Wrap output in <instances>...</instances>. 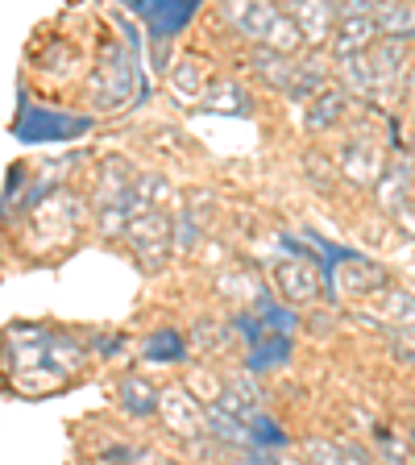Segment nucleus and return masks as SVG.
Segmentation results:
<instances>
[{
    "instance_id": "f257e3e1",
    "label": "nucleus",
    "mask_w": 415,
    "mask_h": 465,
    "mask_svg": "<svg viewBox=\"0 0 415 465\" xmlns=\"http://www.w3.org/2000/svg\"><path fill=\"white\" fill-rule=\"evenodd\" d=\"M224 17H229V25L237 29L245 42H253V46L295 54L303 42L300 21L291 17L279 0H224Z\"/></svg>"
},
{
    "instance_id": "f03ea898",
    "label": "nucleus",
    "mask_w": 415,
    "mask_h": 465,
    "mask_svg": "<svg viewBox=\"0 0 415 465\" xmlns=\"http://www.w3.org/2000/svg\"><path fill=\"white\" fill-rule=\"evenodd\" d=\"M137 208H142V203H137L133 174L121 166V158H113V163L104 166V174H100V187H96L100 232H104V237H125V224Z\"/></svg>"
},
{
    "instance_id": "7ed1b4c3",
    "label": "nucleus",
    "mask_w": 415,
    "mask_h": 465,
    "mask_svg": "<svg viewBox=\"0 0 415 465\" xmlns=\"http://www.w3.org/2000/svg\"><path fill=\"white\" fill-rule=\"evenodd\" d=\"M125 242L133 250V258L142 262V271H163L166 258L174 250V232L158 208H137L125 224Z\"/></svg>"
},
{
    "instance_id": "20e7f679",
    "label": "nucleus",
    "mask_w": 415,
    "mask_h": 465,
    "mask_svg": "<svg viewBox=\"0 0 415 465\" xmlns=\"http://www.w3.org/2000/svg\"><path fill=\"white\" fill-rule=\"evenodd\" d=\"M374 9H378V0H345L341 21L332 25V54H337V63H345L353 54H366L374 46V38H378Z\"/></svg>"
},
{
    "instance_id": "39448f33",
    "label": "nucleus",
    "mask_w": 415,
    "mask_h": 465,
    "mask_svg": "<svg viewBox=\"0 0 415 465\" xmlns=\"http://www.w3.org/2000/svg\"><path fill=\"white\" fill-rule=\"evenodd\" d=\"M158 411H163L166 428H171L179 440H200V436L208 432V411H203L200 399H195L187 387L163 391V403H158Z\"/></svg>"
},
{
    "instance_id": "423d86ee",
    "label": "nucleus",
    "mask_w": 415,
    "mask_h": 465,
    "mask_svg": "<svg viewBox=\"0 0 415 465\" xmlns=\"http://www.w3.org/2000/svg\"><path fill=\"white\" fill-rule=\"evenodd\" d=\"M274 287H279L282 300L300 308V303L320 300L324 274H320V266H311L308 258H282L279 266H274Z\"/></svg>"
},
{
    "instance_id": "0eeeda50",
    "label": "nucleus",
    "mask_w": 415,
    "mask_h": 465,
    "mask_svg": "<svg viewBox=\"0 0 415 465\" xmlns=\"http://www.w3.org/2000/svg\"><path fill=\"white\" fill-rule=\"evenodd\" d=\"M287 13L300 21L303 38H311V42L332 38V25H337V9H332V0H291Z\"/></svg>"
},
{
    "instance_id": "6e6552de",
    "label": "nucleus",
    "mask_w": 415,
    "mask_h": 465,
    "mask_svg": "<svg viewBox=\"0 0 415 465\" xmlns=\"http://www.w3.org/2000/svg\"><path fill=\"white\" fill-rule=\"evenodd\" d=\"M407 200H411V171H407V163L403 158L382 163V171H378V203L387 213H399V208H407Z\"/></svg>"
},
{
    "instance_id": "1a4fd4ad",
    "label": "nucleus",
    "mask_w": 415,
    "mask_h": 465,
    "mask_svg": "<svg viewBox=\"0 0 415 465\" xmlns=\"http://www.w3.org/2000/svg\"><path fill=\"white\" fill-rule=\"evenodd\" d=\"M382 38H411L415 34V0H378L374 9Z\"/></svg>"
},
{
    "instance_id": "9d476101",
    "label": "nucleus",
    "mask_w": 415,
    "mask_h": 465,
    "mask_svg": "<svg viewBox=\"0 0 415 465\" xmlns=\"http://www.w3.org/2000/svg\"><path fill=\"white\" fill-rule=\"evenodd\" d=\"M116 399H121V407H125L129 416H154L158 403H163V395L145 378H121L116 382Z\"/></svg>"
},
{
    "instance_id": "9b49d317",
    "label": "nucleus",
    "mask_w": 415,
    "mask_h": 465,
    "mask_svg": "<svg viewBox=\"0 0 415 465\" xmlns=\"http://www.w3.org/2000/svg\"><path fill=\"white\" fill-rule=\"evenodd\" d=\"M195 0H174V5H163V0H145V17H150V29H154L158 38H171L174 29H183V21L192 17Z\"/></svg>"
},
{
    "instance_id": "f8f14e48",
    "label": "nucleus",
    "mask_w": 415,
    "mask_h": 465,
    "mask_svg": "<svg viewBox=\"0 0 415 465\" xmlns=\"http://www.w3.org/2000/svg\"><path fill=\"white\" fill-rule=\"evenodd\" d=\"M345 113V92L341 87H320L308 104V129H332Z\"/></svg>"
},
{
    "instance_id": "ddd939ff",
    "label": "nucleus",
    "mask_w": 415,
    "mask_h": 465,
    "mask_svg": "<svg viewBox=\"0 0 415 465\" xmlns=\"http://www.w3.org/2000/svg\"><path fill=\"white\" fill-rule=\"evenodd\" d=\"M253 71H258L262 79L271 87H279V92H287L291 87V75H295V63H291L282 50H266L258 46V54H253Z\"/></svg>"
},
{
    "instance_id": "4468645a",
    "label": "nucleus",
    "mask_w": 415,
    "mask_h": 465,
    "mask_svg": "<svg viewBox=\"0 0 415 465\" xmlns=\"http://www.w3.org/2000/svg\"><path fill=\"white\" fill-rule=\"evenodd\" d=\"M208 432L216 436V440H224V445H237V449H253L250 440V424L237 416H229L224 407H208Z\"/></svg>"
},
{
    "instance_id": "2eb2a0df",
    "label": "nucleus",
    "mask_w": 415,
    "mask_h": 465,
    "mask_svg": "<svg viewBox=\"0 0 415 465\" xmlns=\"http://www.w3.org/2000/svg\"><path fill=\"white\" fill-rule=\"evenodd\" d=\"M203 104L212 113H250V96L232 79H216V84H203Z\"/></svg>"
},
{
    "instance_id": "dca6fc26",
    "label": "nucleus",
    "mask_w": 415,
    "mask_h": 465,
    "mask_svg": "<svg viewBox=\"0 0 415 465\" xmlns=\"http://www.w3.org/2000/svg\"><path fill=\"white\" fill-rule=\"evenodd\" d=\"M287 358H291V341L282 337V332H271V337H262L258 345H250V361H245V366L262 374V370L282 366Z\"/></svg>"
},
{
    "instance_id": "f3484780",
    "label": "nucleus",
    "mask_w": 415,
    "mask_h": 465,
    "mask_svg": "<svg viewBox=\"0 0 415 465\" xmlns=\"http://www.w3.org/2000/svg\"><path fill=\"white\" fill-rule=\"evenodd\" d=\"M183 353H187V345L174 329H158L154 337L145 341V358L150 361H166L171 366V361H183Z\"/></svg>"
},
{
    "instance_id": "a211bd4d",
    "label": "nucleus",
    "mask_w": 415,
    "mask_h": 465,
    "mask_svg": "<svg viewBox=\"0 0 415 465\" xmlns=\"http://www.w3.org/2000/svg\"><path fill=\"white\" fill-rule=\"evenodd\" d=\"M320 87H324V67H316V63H295V75H291L287 96L291 100H311Z\"/></svg>"
},
{
    "instance_id": "6ab92c4d",
    "label": "nucleus",
    "mask_w": 415,
    "mask_h": 465,
    "mask_svg": "<svg viewBox=\"0 0 415 465\" xmlns=\"http://www.w3.org/2000/svg\"><path fill=\"white\" fill-rule=\"evenodd\" d=\"M253 312H258L262 324H266L271 332H282V337H291V329H295V312H287L279 300H274V295H262Z\"/></svg>"
},
{
    "instance_id": "aec40b11",
    "label": "nucleus",
    "mask_w": 415,
    "mask_h": 465,
    "mask_svg": "<svg viewBox=\"0 0 415 465\" xmlns=\"http://www.w3.org/2000/svg\"><path fill=\"white\" fill-rule=\"evenodd\" d=\"M171 87H174V96L179 100H195L203 96V75L195 63H179V67L171 71Z\"/></svg>"
},
{
    "instance_id": "412c9836",
    "label": "nucleus",
    "mask_w": 415,
    "mask_h": 465,
    "mask_svg": "<svg viewBox=\"0 0 415 465\" xmlns=\"http://www.w3.org/2000/svg\"><path fill=\"white\" fill-rule=\"evenodd\" d=\"M382 312H387L395 324H415V295H411V291H390L387 308H382Z\"/></svg>"
},
{
    "instance_id": "4be33fe9",
    "label": "nucleus",
    "mask_w": 415,
    "mask_h": 465,
    "mask_svg": "<svg viewBox=\"0 0 415 465\" xmlns=\"http://www.w3.org/2000/svg\"><path fill=\"white\" fill-rule=\"evenodd\" d=\"M116 457H121V461H125V457H133V461H150V453H142V449H125V445L104 449V453H100V461H116Z\"/></svg>"
},
{
    "instance_id": "5701e85b",
    "label": "nucleus",
    "mask_w": 415,
    "mask_h": 465,
    "mask_svg": "<svg viewBox=\"0 0 415 465\" xmlns=\"http://www.w3.org/2000/svg\"><path fill=\"white\" fill-rule=\"evenodd\" d=\"M399 341H407V345H415V324H399Z\"/></svg>"
},
{
    "instance_id": "b1692460",
    "label": "nucleus",
    "mask_w": 415,
    "mask_h": 465,
    "mask_svg": "<svg viewBox=\"0 0 415 465\" xmlns=\"http://www.w3.org/2000/svg\"><path fill=\"white\" fill-rule=\"evenodd\" d=\"M279 5H282V9H287V5H291V0H279Z\"/></svg>"
}]
</instances>
